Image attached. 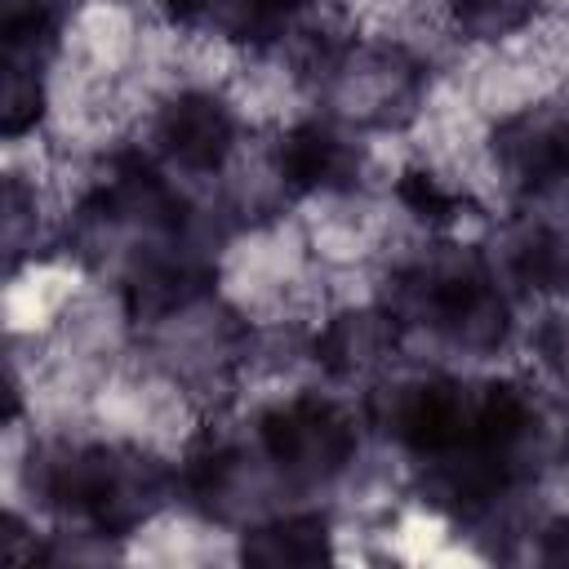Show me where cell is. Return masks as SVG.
Listing matches in <instances>:
<instances>
[{"instance_id": "obj_9", "label": "cell", "mask_w": 569, "mask_h": 569, "mask_svg": "<svg viewBox=\"0 0 569 569\" xmlns=\"http://www.w3.org/2000/svg\"><path fill=\"white\" fill-rule=\"evenodd\" d=\"M325 556H329V533L320 520H307V516L262 525L244 538V560L253 565H316Z\"/></svg>"}, {"instance_id": "obj_2", "label": "cell", "mask_w": 569, "mask_h": 569, "mask_svg": "<svg viewBox=\"0 0 569 569\" xmlns=\"http://www.w3.org/2000/svg\"><path fill=\"white\" fill-rule=\"evenodd\" d=\"M160 467L129 449H67L44 471L49 498L107 533L138 525L160 502Z\"/></svg>"}, {"instance_id": "obj_1", "label": "cell", "mask_w": 569, "mask_h": 569, "mask_svg": "<svg viewBox=\"0 0 569 569\" xmlns=\"http://www.w3.org/2000/svg\"><path fill=\"white\" fill-rule=\"evenodd\" d=\"M391 316L431 325L467 351H489L507 333V302L493 293L485 267L462 249L431 253L418 267H409L396 280Z\"/></svg>"}, {"instance_id": "obj_7", "label": "cell", "mask_w": 569, "mask_h": 569, "mask_svg": "<svg viewBox=\"0 0 569 569\" xmlns=\"http://www.w3.org/2000/svg\"><path fill=\"white\" fill-rule=\"evenodd\" d=\"M396 347V316L387 311H347L320 333V360L338 378L378 369Z\"/></svg>"}, {"instance_id": "obj_12", "label": "cell", "mask_w": 569, "mask_h": 569, "mask_svg": "<svg viewBox=\"0 0 569 569\" xmlns=\"http://www.w3.org/2000/svg\"><path fill=\"white\" fill-rule=\"evenodd\" d=\"M538 0H449L453 22L476 40H498L520 31L533 18Z\"/></svg>"}, {"instance_id": "obj_13", "label": "cell", "mask_w": 569, "mask_h": 569, "mask_svg": "<svg viewBox=\"0 0 569 569\" xmlns=\"http://www.w3.org/2000/svg\"><path fill=\"white\" fill-rule=\"evenodd\" d=\"M400 200L418 218H431V222H445V218L458 213V196L449 187H440V178H431V173H405L400 178Z\"/></svg>"}, {"instance_id": "obj_4", "label": "cell", "mask_w": 569, "mask_h": 569, "mask_svg": "<svg viewBox=\"0 0 569 569\" xmlns=\"http://www.w3.org/2000/svg\"><path fill=\"white\" fill-rule=\"evenodd\" d=\"M156 142L182 169H218L236 142V116L213 93H182L160 111Z\"/></svg>"}, {"instance_id": "obj_3", "label": "cell", "mask_w": 569, "mask_h": 569, "mask_svg": "<svg viewBox=\"0 0 569 569\" xmlns=\"http://www.w3.org/2000/svg\"><path fill=\"white\" fill-rule=\"evenodd\" d=\"M262 449L284 476L316 485V480L338 476L351 462L356 431L342 409H333L329 400L302 396V400L276 405L262 418Z\"/></svg>"}, {"instance_id": "obj_6", "label": "cell", "mask_w": 569, "mask_h": 569, "mask_svg": "<svg viewBox=\"0 0 569 569\" xmlns=\"http://www.w3.org/2000/svg\"><path fill=\"white\" fill-rule=\"evenodd\" d=\"M276 169L298 191H338L356 178V147L329 124H298L280 138Z\"/></svg>"}, {"instance_id": "obj_11", "label": "cell", "mask_w": 569, "mask_h": 569, "mask_svg": "<svg viewBox=\"0 0 569 569\" xmlns=\"http://www.w3.org/2000/svg\"><path fill=\"white\" fill-rule=\"evenodd\" d=\"M40 58H27V53H4V107H0V124L9 138L27 133L36 120H40Z\"/></svg>"}, {"instance_id": "obj_5", "label": "cell", "mask_w": 569, "mask_h": 569, "mask_svg": "<svg viewBox=\"0 0 569 569\" xmlns=\"http://www.w3.org/2000/svg\"><path fill=\"white\" fill-rule=\"evenodd\" d=\"M498 164L525 191H542L569 178V124L551 111H520L493 138Z\"/></svg>"}, {"instance_id": "obj_8", "label": "cell", "mask_w": 569, "mask_h": 569, "mask_svg": "<svg viewBox=\"0 0 569 569\" xmlns=\"http://www.w3.org/2000/svg\"><path fill=\"white\" fill-rule=\"evenodd\" d=\"M302 0H169L182 22L209 27L227 40H271Z\"/></svg>"}, {"instance_id": "obj_10", "label": "cell", "mask_w": 569, "mask_h": 569, "mask_svg": "<svg viewBox=\"0 0 569 569\" xmlns=\"http://www.w3.org/2000/svg\"><path fill=\"white\" fill-rule=\"evenodd\" d=\"M516 276L538 293L569 289V240L556 231H529L516 244Z\"/></svg>"}]
</instances>
